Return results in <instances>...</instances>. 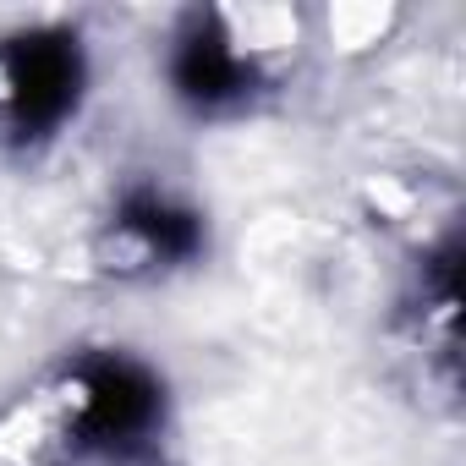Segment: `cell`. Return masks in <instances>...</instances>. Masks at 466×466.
Returning <instances> with one entry per match:
<instances>
[{"label": "cell", "mask_w": 466, "mask_h": 466, "mask_svg": "<svg viewBox=\"0 0 466 466\" xmlns=\"http://www.w3.org/2000/svg\"><path fill=\"white\" fill-rule=\"evenodd\" d=\"M77 99V45L61 34H23L0 50V110L17 127H50Z\"/></svg>", "instance_id": "obj_1"}]
</instances>
